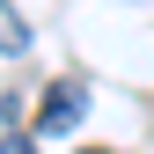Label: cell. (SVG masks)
<instances>
[{
    "label": "cell",
    "mask_w": 154,
    "mask_h": 154,
    "mask_svg": "<svg viewBox=\"0 0 154 154\" xmlns=\"http://www.w3.org/2000/svg\"><path fill=\"white\" fill-rule=\"evenodd\" d=\"M73 125H81V81L44 88V103H37V132H73Z\"/></svg>",
    "instance_id": "cell-1"
},
{
    "label": "cell",
    "mask_w": 154,
    "mask_h": 154,
    "mask_svg": "<svg viewBox=\"0 0 154 154\" xmlns=\"http://www.w3.org/2000/svg\"><path fill=\"white\" fill-rule=\"evenodd\" d=\"M0 51H8V59H22V51H29V22L15 15V0H0Z\"/></svg>",
    "instance_id": "cell-2"
},
{
    "label": "cell",
    "mask_w": 154,
    "mask_h": 154,
    "mask_svg": "<svg viewBox=\"0 0 154 154\" xmlns=\"http://www.w3.org/2000/svg\"><path fill=\"white\" fill-rule=\"evenodd\" d=\"M0 154H37L29 132H15V125H0Z\"/></svg>",
    "instance_id": "cell-3"
},
{
    "label": "cell",
    "mask_w": 154,
    "mask_h": 154,
    "mask_svg": "<svg viewBox=\"0 0 154 154\" xmlns=\"http://www.w3.org/2000/svg\"><path fill=\"white\" fill-rule=\"evenodd\" d=\"M81 154H110V147H81Z\"/></svg>",
    "instance_id": "cell-4"
}]
</instances>
